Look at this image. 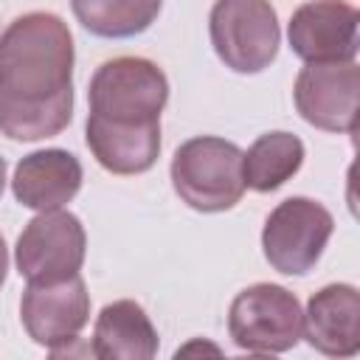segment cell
Returning a JSON list of instances; mask_svg holds the SVG:
<instances>
[{"mask_svg":"<svg viewBox=\"0 0 360 360\" xmlns=\"http://www.w3.org/2000/svg\"><path fill=\"white\" fill-rule=\"evenodd\" d=\"M304 338L329 357L360 352V295L352 284H329L315 292L304 312Z\"/></svg>","mask_w":360,"mask_h":360,"instance_id":"11","label":"cell"},{"mask_svg":"<svg viewBox=\"0 0 360 360\" xmlns=\"http://www.w3.org/2000/svg\"><path fill=\"white\" fill-rule=\"evenodd\" d=\"M70 6L90 34L124 39L143 34L158 20L163 0H70Z\"/></svg>","mask_w":360,"mask_h":360,"instance_id":"16","label":"cell"},{"mask_svg":"<svg viewBox=\"0 0 360 360\" xmlns=\"http://www.w3.org/2000/svg\"><path fill=\"white\" fill-rule=\"evenodd\" d=\"M3 186H6V160L0 158V194H3Z\"/></svg>","mask_w":360,"mask_h":360,"instance_id":"18","label":"cell"},{"mask_svg":"<svg viewBox=\"0 0 360 360\" xmlns=\"http://www.w3.org/2000/svg\"><path fill=\"white\" fill-rule=\"evenodd\" d=\"M360 14L346 0H312L290 17V48L304 62H349L357 53Z\"/></svg>","mask_w":360,"mask_h":360,"instance_id":"10","label":"cell"},{"mask_svg":"<svg viewBox=\"0 0 360 360\" xmlns=\"http://www.w3.org/2000/svg\"><path fill=\"white\" fill-rule=\"evenodd\" d=\"M73 96V37L48 11H31L0 34V107H45Z\"/></svg>","mask_w":360,"mask_h":360,"instance_id":"1","label":"cell"},{"mask_svg":"<svg viewBox=\"0 0 360 360\" xmlns=\"http://www.w3.org/2000/svg\"><path fill=\"white\" fill-rule=\"evenodd\" d=\"M228 332L245 352H287L304 338V312L290 290L278 284H253L233 298Z\"/></svg>","mask_w":360,"mask_h":360,"instance_id":"4","label":"cell"},{"mask_svg":"<svg viewBox=\"0 0 360 360\" xmlns=\"http://www.w3.org/2000/svg\"><path fill=\"white\" fill-rule=\"evenodd\" d=\"M332 228L335 219L321 202L309 197H290L278 202L264 222V259L284 276H304L321 259Z\"/></svg>","mask_w":360,"mask_h":360,"instance_id":"6","label":"cell"},{"mask_svg":"<svg viewBox=\"0 0 360 360\" xmlns=\"http://www.w3.org/2000/svg\"><path fill=\"white\" fill-rule=\"evenodd\" d=\"M82 186V163L65 149H42L25 155L14 169V197L25 208L53 211L76 197Z\"/></svg>","mask_w":360,"mask_h":360,"instance_id":"12","label":"cell"},{"mask_svg":"<svg viewBox=\"0 0 360 360\" xmlns=\"http://www.w3.org/2000/svg\"><path fill=\"white\" fill-rule=\"evenodd\" d=\"M87 98L90 115L107 121H160V112L169 101V82L155 62L141 56H118L98 65L90 79Z\"/></svg>","mask_w":360,"mask_h":360,"instance_id":"3","label":"cell"},{"mask_svg":"<svg viewBox=\"0 0 360 360\" xmlns=\"http://www.w3.org/2000/svg\"><path fill=\"white\" fill-rule=\"evenodd\" d=\"M304 163V143L290 132H264L242 152L245 186L253 191H276Z\"/></svg>","mask_w":360,"mask_h":360,"instance_id":"15","label":"cell"},{"mask_svg":"<svg viewBox=\"0 0 360 360\" xmlns=\"http://www.w3.org/2000/svg\"><path fill=\"white\" fill-rule=\"evenodd\" d=\"M211 45L236 73H259L278 53V20L270 0H217L211 8Z\"/></svg>","mask_w":360,"mask_h":360,"instance_id":"5","label":"cell"},{"mask_svg":"<svg viewBox=\"0 0 360 360\" xmlns=\"http://www.w3.org/2000/svg\"><path fill=\"white\" fill-rule=\"evenodd\" d=\"M84 228L70 211H39L14 248L17 270L28 284H48L70 278L82 270L84 262Z\"/></svg>","mask_w":360,"mask_h":360,"instance_id":"7","label":"cell"},{"mask_svg":"<svg viewBox=\"0 0 360 360\" xmlns=\"http://www.w3.org/2000/svg\"><path fill=\"white\" fill-rule=\"evenodd\" d=\"M172 183L186 205L202 214L228 211L245 194L242 149L217 135H200L177 146Z\"/></svg>","mask_w":360,"mask_h":360,"instance_id":"2","label":"cell"},{"mask_svg":"<svg viewBox=\"0 0 360 360\" xmlns=\"http://www.w3.org/2000/svg\"><path fill=\"white\" fill-rule=\"evenodd\" d=\"M87 146L112 174H141L160 155V121L121 124L98 115L87 118Z\"/></svg>","mask_w":360,"mask_h":360,"instance_id":"13","label":"cell"},{"mask_svg":"<svg viewBox=\"0 0 360 360\" xmlns=\"http://www.w3.org/2000/svg\"><path fill=\"white\" fill-rule=\"evenodd\" d=\"M93 354L104 360H149L158 354V332L141 304L124 298L107 304L93 329Z\"/></svg>","mask_w":360,"mask_h":360,"instance_id":"14","label":"cell"},{"mask_svg":"<svg viewBox=\"0 0 360 360\" xmlns=\"http://www.w3.org/2000/svg\"><path fill=\"white\" fill-rule=\"evenodd\" d=\"M360 70L349 62H307L295 79V107L301 118L326 132L357 129Z\"/></svg>","mask_w":360,"mask_h":360,"instance_id":"8","label":"cell"},{"mask_svg":"<svg viewBox=\"0 0 360 360\" xmlns=\"http://www.w3.org/2000/svg\"><path fill=\"white\" fill-rule=\"evenodd\" d=\"M90 315V295L82 276L48 284H28L20 301V318L28 338L53 354L76 340Z\"/></svg>","mask_w":360,"mask_h":360,"instance_id":"9","label":"cell"},{"mask_svg":"<svg viewBox=\"0 0 360 360\" xmlns=\"http://www.w3.org/2000/svg\"><path fill=\"white\" fill-rule=\"evenodd\" d=\"M6 270H8V253H6V242H3V236H0V287H3V281H6Z\"/></svg>","mask_w":360,"mask_h":360,"instance_id":"17","label":"cell"}]
</instances>
